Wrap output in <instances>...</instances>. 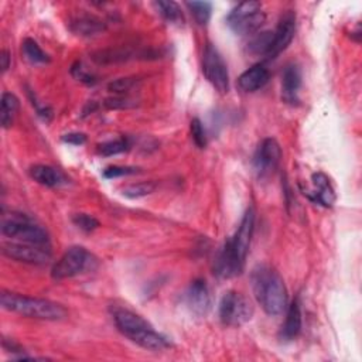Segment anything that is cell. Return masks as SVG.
Returning <instances> with one entry per match:
<instances>
[{
  "label": "cell",
  "mask_w": 362,
  "mask_h": 362,
  "mask_svg": "<svg viewBox=\"0 0 362 362\" xmlns=\"http://www.w3.org/2000/svg\"><path fill=\"white\" fill-rule=\"evenodd\" d=\"M270 79V72L263 64H256L246 69L238 78V86L243 92H256L262 89Z\"/></svg>",
  "instance_id": "cell-16"
},
{
  "label": "cell",
  "mask_w": 362,
  "mask_h": 362,
  "mask_svg": "<svg viewBox=\"0 0 362 362\" xmlns=\"http://www.w3.org/2000/svg\"><path fill=\"white\" fill-rule=\"evenodd\" d=\"M243 266L230 250L229 245L225 242L223 246L218 250L215 260H214V273L219 279H232L242 273Z\"/></svg>",
  "instance_id": "cell-14"
},
{
  "label": "cell",
  "mask_w": 362,
  "mask_h": 362,
  "mask_svg": "<svg viewBox=\"0 0 362 362\" xmlns=\"http://www.w3.org/2000/svg\"><path fill=\"white\" fill-rule=\"evenodd\" d=\"M253 317L252 303L238 291H226L219 301V320L228 327H240Z\"/></svg>",
  "instance_id": "cell-7"
},
{
  "label": "cell",
  "mask_w": 362,
  "mask_h": 362,
  "mask_svg": "<svg viewBox=\"0 0 362 362\" xmlns=\"http://www.w3.org/2000/svg\"><path fill=\"white\" fill-rule=\"evenodd\" d=\"M30 177L44 187H61L68 182V178L62 171L52 165L35 164L30 168Z\"/></svg>",
  "instance_id": "cell-19"
},
{
  "label": "cell",
  "mask_w": 362,
  "mask_h": 362,
  "mask_svg": "<svg viewBox=\"0 0 362 362\" xmlns=\"http://www.w3.org/2000/svg\"><path fill=\"white\" fill-rule=\"evenodd\" d=\"M311 181L314 185L313 192L308 194V198L322 206H332L335 202V191L329 182V178L324 173H314L311 175Z\"/></svg>",
  "instance_id": "cell-17"
},
{
  "label": "cell",
  "mask_w": 362,
  "mask_h": 362,
  "mask_svg": "<svg viewBox=\"0 0 362 362\" xmlns=\"http://www.w3.org/2000/svg\"><path fill=\"white\" fill-rule=\"evenodd\" d=\"M301 79V69L296 62H290L284 66L281 74V96L284 102L291 105L298 102Z\"/></svg>",
  "instance_id": "cell-15"
},
{
  "label": "cell",
  "mask_w": 362,
  "mask_h": 362,
  "mask_svg": "<svg viewBox=\"0 0 362 362\" xmlns=\"http://www.w3.org/2000/svg\"><path fill=\"white\" fill-rule=\"evenodd\" d=\"M98 257L82 246L69 247L52 266L51 276L55 280L75 277L98 269Z\"/></svg>",
  "instance_id": "cell-5"
},
{
  "label": "cell",
  "mask_w": 362,
  "mask_h": 362,
  "mask_svg": "<svg viewBox=\"0 0 362 362\" xmlns=\"http://www.w3.org/2000/svg\"><path fill=\"white\" fill-rule=\"evenodd\" d=\"M255 218H256L255 209L252 206L247 208L235 235L226 240V243L229 245L235 257L242 264H245V260H246V256L249 252V246L252 242V236H253V230H255Z\"/></svg>",
  "instance_id": "cell-10"
},
{
  "label": "cell",
  "mask_w": 362,
  "mask_h": 362,
  "mask_svg": "<svg viewBox=\"0 0 362 362\" xmlns=\"http://www.w3.org/2000/svg\"><path fill=\"white\" fill-rule=\"evenodd\" d=\"M127 147H129L127 139L120 137V139L109 140V141H105V143L99 144L98 151H99V154L109 157V156H116V154H120V153L126 151Z\"/></svg>",
  "instance_id": "cell-27"
},
{
  "label": "cell",
  "mask_w": 362,
  "mask_h": 362,
  "mask_svg": "<svg viewBox=\"0 0 362 362\" xmlns=\"http://www.w3.org/2000/svg\"><path fill=\"white\" fill-rule=\"evenodd\" d=\"M112 315L116 328L136 345L156 352L171 346V342L167 337L156 331L148 321H146L134 311L119 307L113 310Z\"/></svg>",
  "instance_id": "cell-2"
},
{
  "label": "cell",
  "mask_w": 362,
  "mask_h": 362,
  "mask_svg": "<svg viewBox=\"0 0 362 362\" xmlns=\"http://www.w3.org/2000/svg\"><path fill=\"white\" fill-rule=\"evenodd\" d=\"M136 82L137 81L134 78H119L112 81L107 85V88L115 93H124V92H129L136 85Z\"/></svg>",
  "instance_id": "cell-31"
},
{
  "label": "cell",
  "mask_w": 362,
  "mask_h": 362,
  "mask_svg": "<svg viewBox=\"0 0 362 362\" xmlns=\"http://www.w3.org/2000/svg\"><path fill=\"white\" fill-rule=\"evenodd\" d=\"M136 103L129 98H109L105 100V106L109 109H124L132 107Z\"/></svg>",
  "instance_id": "cell-33"
},
{
  "label": "cell",
  "mask_w": 362,
  "mask_h": 362,
  "mask_svg": "<svg viewBox=\"0 0 362 362\" xmlns=\"http://www.w3.org/2000/svg\"><path fill=\"white\" fill-rule=\"evenodd\" d=\"M139 173L137 167H130V165H110L103 170V177L105 178H117L123 175H130Z\"/></svg>",
  "instance_id": "cell-30"
},
{
  "label": "cell",
  "mask_w": 362,
  "mask_h": 362,
  "mask_svg": "<svg viewBox=\"0 0 362 362\" xmlns=\"http://www.w3.org/2000/svg\"><path fill=\"white\" fill-rule=\"evenodd\" d=\"M301 325H303L301 307H300L298 300H294L286 308L284 324L281 325V329H280L281 341H293L300 334Z\"/></svg>",
  "instance_id": "cell-20"
},
{
  "label": "cell",
  "mask_w": 362,
  "mask_h": 362,
  "mask_svg": "<svg viewBox=\"0 0 362 362\" xmlns=\"http://www.w3.org/2000/svg\"><path fill=\"white\" fill-rule=\"evenodd\" d=\"M280 160H281L280 144L274 139L266 137L259 143L255 151L253 168L259 177H266L277 168Z\"/></svg>",
  "instance_id": "cell-11"
},
{
  "label": "cell",
  "mask_w": 362,
  "mask_h": 362,
  "mask_svg": "<svg viewBox=\"0 0 362 362\" xmlns=\"http://www.w3.org/2000/svg\"><path fill=\"white\" fill-rule=\"evenodd\" d=\"M256 301L267 315H280L286 311L288 296L281 276L267 264H257L250 274Z\"/></svg>",
  "instance_id": "cell-1"
},
{
  "label": "cell",
  "mask_w": 362,
  "mask_h": 362,
  "mask_svg": "<svg viewBox=\"0 0 362 362\" xmlns=\"http://www.w3.org/2000/svg\"><path fill=\"white\" fill-rule=\"evenodd\" d=\"M72 222L75 226H78L83 232H90L95 230L99 226V221L93 218L92 215L88 214H76L72 218Z\"/></svg>",
  "instance_id": "cell-29"
},
{
  "label": "cell",
  "mask_w": 362,
  "mask_h": 362,
  "mask_svg": "<svg viewBox=\"0 0 362 362\" xmlns=\"http://www.w3.org/2000/svg\"><path fill=\"white\" fill-rule=\"evenodd\" d=\"M154 189H156V182H153V181H140V182L130 184V185L124 187V188L122 189V194H123L126 198L134 199V198L146 197V195L151 194Z\"/></svg>",
  "instance_id": "cell-26"
},
{
  "label": "cell",
  "mask_w": 362,
  "mask_h": 362,
  "mask_svg": "<svg viewBox=\"0 0 362 362\" xmlns=\"http://www.w3.org/2000/svg\"><path fill=\"white\" fill-rule=\"evenodd\" d=\"M202 72L208 82L219 92L228 93L229 90V72L226 62L215 45L208 42L202 52Z\"/></svg>",
  "instance_id": "cell-8"
},
{
  "label": "cell",
  "mask_w": 362,
  "mask_h": 362,
  "mask_svg": "<svg viewBox=\"0 0 362 362\" xmlns=\"http://www.w3.org/2000/svg\"><path fill=\"white\" fill-rule=\"evenodd\" d=\"M69 28L74 34L81 37H93L105 31V23L93 14H79L69 21Z\"/></svg>",
  "instance_id": "cell-18"
},
{
  "label": "cell",
  "mask_w": 362,
  "mask_h": 362,
  "mask_svg": "<svg viewBox=\"0 0 362 362\" xmlns=\"http://www.w3.org/2000/svg\"><path fill=\"white\" fill-rule=\"evenodd\" d=\"M18 106H20V100L14 93L3 92L1 102H0V122L4 129L11 126L13 119L18 110Z\"/></svg>",
  "instance_id": "cell-21"
},
{
  "label": "cell",
  "mask_w": 362,
  "mask_h": 362,
  "mask_svg": "<svg viewBox=\"0 0 362 362\" xmlns=\"http://www.w3.org/2000/svg\"><path fill=\"white\" fill-rule=\"evenodd\" d=\"M1 253L11 260L28 264H45L51 260V247L21 242L3 243Z\"/></svg>",
  "instance_id": "cell-9"
},
{
  "label": "cell",
  "mask_w": 362,
  "mask_h": 362,
  "mask_svg": "<svg viewBox=\"0 0 362 362\" xmlns=\"http://www.w3.org/2000/svg\"><path fill=\"white\" fill-rule=\"evenodd\" d=\"M185 6L188 7L192 17L195 18V21L199 25L208 24V21L211 18V13H212L211 3H208V1H187Z\"/></svg>",
  "instance_id": "cell-25"
},
{
  "label": "cell",
  "mask_w": 362,
  "mask_h": 362,
  "mask_svg": "<svg viewBox=\"0 0 362 362\" xmlns=\"http://www.w3.org/2000/svg\"><path fill=\"white\" fill-rule=\"evenodd\" d=\"M62 140L68 144H74V146H81L86 141V136L83 133H68L62 136Z\"/></svg>",
  "instance_id": "cell-34"
},
{
  "label": "cell",
  "mask_w": 362,
  "mask_h": 362,
  "mask_svg": "<svg viewBox=\"0 0 362 362\" xmlns=\"http://www.w3.org/2000/svg\"><path fill=\"white\" fill-rule=\"evenodd\" d=\"M294 34H296V13L291 10H287L284 14H281L277 23V27L273 31L272 45L266 59H274L279 54H281L293 41Z\"/></svg>",
  "instance_id": "cell-12"
},
{
  "label": "cell",
  "mask_w": 362,
  "mask_h": 362,
  "mask_svg": "<svg viewBox=\"0 0 362 362\" xmlns=\"http://www.w3.org/2000/svg\"><path fill=\"white\" fill-rule=\"evenodd\" d=\"M266 16L259 1H243L235 6L226 17V24L238 35H253L264 24Z\"/></svg>",
  "instance_id": "cell-6"
},
{
  "label": "cell",
  "mask_w": 362,
  "mask_h": 362,
  "mask_svg": "<svg viewBox=\"0 0 362 362\" xmlns=\"http://www.w3.org/2000/svg\"><path fill=\"white\" fill-rule=\"evenodd\" d=\"M189 130H191V136H192L194 143H195L199 148H205V147H206V133H205V129H204L202 122H201L199 119L194 117V119L191 120Z\"/></svg>",
  "instance_id": "cell-28"
},
{
  "label": "cell",
  "mask_w": 362,
  "mask_h": 362,
  "mask_svg": "<svg viewBox=\"0 0 362 362\" xmlns=\"http://www.w3.org/2000/svg\"><path fill=\"white\" fill-rule=\"evenodd\" d=\"M71 74H72L78 81H81V82H83V83H88V85L95 83V81H96L92 74H89V72L85 71V68L82 66L81 62H76L75 65H72Z\"/></svg>",
  "instance_id": "cell-32"
},
{
  "label": "cell",
  "mask_w": 362,
  "mask_h": 362,
  "mask_svg": "<svg viewBox=\"0 0 362 362\" xmlns=\"http://www.w3.org/2000/svg\"><path fill=\"white\" fill-rule=\"evenodd\" d=\"M154 6L158 10V13L163 16V18L167 20L168 23L178 24L184 20L181 8L175 1H161L160 0V1H156Z\"/></svg>",
  "instance_id": "cell-24"
},
{
  "label": "cell",
  "mask_w": 362,
  "mask_h": 362,
  "mask_svg": "<svg viewBox=\"0 0 362 362\" xmlns=\"http://www.w3.org/2000/svg\"><path fill=\"white\" fill-rule=\"evenodd\" d=\"M10 64H11L10 52L7 49H3L1 54H0V68H1V72H6L10 68Z\"/></svg>",
  "instance_id": "cell-35"
},
{
  "label": "cell",
  "mask_w": 362,
  "mask_h": 362,
  "mask_svg": "<svg viewBox=\"0 0 362 362\" xmlns=\"http://www.w3.org/2000/svg\"><path fill=\"white\" fill-rule=\"evenodd\" d=\"M0 304L4 310L17 313L23 317L44 320V321H59L66 317L64 305L38 297H28L13 291H1Z\"/></svg>",
  "instance_id": "cell-3"
},
{
  "label": "cell",
  "mask_w": 362,
  "mask_h": 362,
  "mask_svg": "<svg viewBox=\"0 0 362 362\" xmlns=\"http://www.w3.org/2000/svg\"><path fill=\"white\" fill-rule=\"evenodd\" d=\"M1 233L16 242L51 247L45 229L24 214L13 212L11 216H4L1 221Z\"/></svg>",
  "instance_id": "cell-4"
},
{
  "label": "cell",
  "mask_w": 362,
  "mask_h": 362,
  "mask_svg": "<svg viewBox=\"0 0 362 362\" xmlns=\"http://www.w3.org/2000/svg\"><path fill=\"white\" fill-rule=\"evenodd\" d=\"M272 37H273V31L256 33V35H253L250 42L247 44L249 52L253 55H260L266 58L272 45Z\"/></svg>",
  "instance_id": "cell-22"
},
{
  "label": "cell",
  "mask_w": 362,
  "mask_h": 362,
  "mask_svg": "<svg viewBox=\"0 0 362 362\" xmlns=\"http://www.w3.org/2000/svg\"><path fill=\"white\" fill-rule=\"evenodd\" d=\"M185 301L188 308L202 317L206 315L208 311L211 310V294H209V288L208 284L204 279H195L189 283L187 293H185Z\"/></svg>",
  "instance_id": "cell-13"
},
{
  "label": "cell",
  "mask_w": 362,
  "mask_h": 362,
  "mask_svg": "<svg viewBox=\"0 0 362 362\" xmlns=\"http://www.w3.org/2000/svg\"><path fill=\"white\" fill-rule=\"evenodd\" d=\"M21 49H23L24 57L33 64H47V62H49L48 54H45L41 49V47L38 45V42L33 38H25L21 44Z\"/></svg>",
  "instance_id": "cell-23"
}]
</instances>
